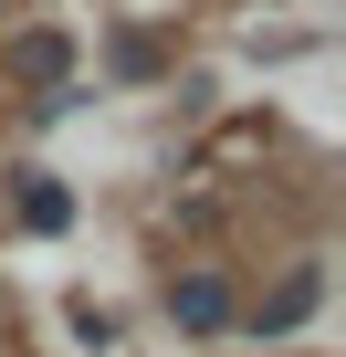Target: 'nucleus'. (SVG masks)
<instances>
[{
  "mask_svg": "<svg viewBox=\"0 0 346 357\" xmlns=\"http://www.w3.org/2000/svg\"><path fill=\"white\" fill-rule=\"evenodd\" d=\"M168 326H179V336H221L231 326V284L221 273H179V284H168Z\"/></svg>",
  "mask_w": 346,
  "mask_h": 357,
  "instance_id": "obj_1",
  "label": "nucleus"
},
{
  "mask_svg": "<svg viewBox=\"0 0 346 357\" xmlns=\"http://www.w3.org/2000/svg\"><path fill=\"white\" fill-rule=\"evenodd\" d=\"M294 315H315V273H294V284L262 305V326H294Z\"/></svg>",
  "mask_w": 346,
  "mask_h": 357,
  "instance_id": "obj_3",
  "label": "nucleus"
},
{
  "mask_svg": "<svg viewBox=\"0 0 346 357\" xmlns=\"http://www.w3.org/2000/svg\"><path fill=\"white\" fill-rule=\"evenodd\" d=\"M11 63H22L32 84H53V105H63V32H22V43H11Z\"/></svg>",
  "mask_w": 346,
  "mask_h": 357,
  "instance_id": "obj_2",
  "label": "nucleus"
}]
</instances>
